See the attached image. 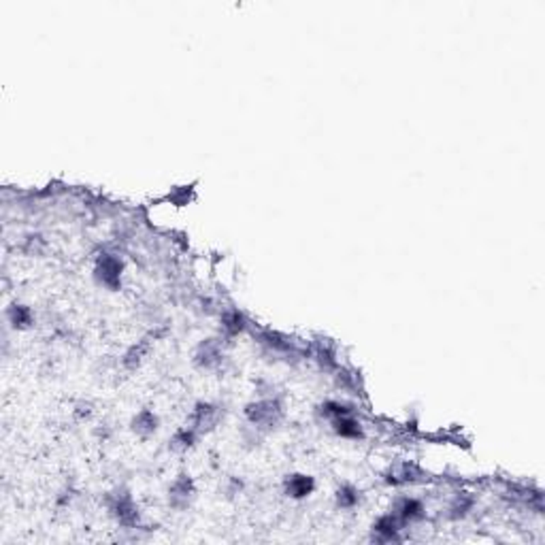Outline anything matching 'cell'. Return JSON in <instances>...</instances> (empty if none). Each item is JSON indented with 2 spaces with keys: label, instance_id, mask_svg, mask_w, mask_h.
I'll return each mask as SVG.
<instances>
[{
  "label": "cell",
  "instance_id": "6da1fadb",
  "mask_svg": "<svg viewBox=\"0 0 545 545\" xmlns=\"http://www.w3.org/2000/svg\"><path fill=\"white\" fill-rule=\"evenodd\" d=\"M245 418L256 430H273L283 420V405L279 399H260L245 407Z\"/></svg>",
  "mask_w": 545,
  "mask_h": 545
},
{
  "label": "cell",
  "instance_id": "7a4b0ae2",
  "mask_svg": "<svg viewBox=\"0 0 545 545\" xmlns=\"http://www.w3.org/2000/svg\"><path fill=\"white\" fill-rule=\"evenodd\" d=\"M107 509H109L111 518H115V522L126 528H134L139 524V507L134 505V499L126 490H117V492L109 494Z\"/></svg>",
  "mask_w": 545,
  "mask_h": 545
},
{
  "label": "cell",
  "instance_id": "3957f363",
  "mask_svg": "<svg viewBox=\"0 0 545 545\" xmlns=\"http://www.w3.org/2000/svg\"><path fill=\"white\" fill-rule=\"evenodd\" d=\"M122 273H124V264L120 258L111 256V254H103L96 260L94 267V279L98 281V286L115 292L122 288Z\"/></svg>",
  "mask_w": 545,
  "mask_h": 545
},
{
  "label": "cell",
  "instance_id": "277c9868",
  "mask_svg": "<svg viewBox=\"0 0 545 545\" xmlns=\"http://www.w3.org/2000/svg\"><path fill=\"white\" fill-rule=\"evenodd\" d=\"M194 496H196V486H194V482H192V477L190 475H186V473H181V475H177V480L171 484V488H169V505L173 507V509H188L190 507V503L194 501Z\"/></svg>",
  "mask_w": 545,
  "mask_h": 545
},
{
  "label": "cell",
  "instance_id": "5b68a950",
  "mask_svg": "<svg viewBox=\"0 0 545 545\" xmlns=\"http://www.w3.org/2000/svg\"><path fill=\"white\" fill-rule=\"evenodd\" d=\"M222 411L217 405L213 403H196L194 411H192V428L203 435V432H211L217 424H219Z\"/></svg>",
  "mask_w": 545,
  "mask_h": 545
},
{
  "label": "cell",
  "instance_id": "8992f818",
  "mask_svg": "<svg viewBox=\"0 0 545 545\" xmlns=\"http://www.w3.org/2000/svg\"><path fill=\"white\" fill-rule=\"evenodd\" d=\"M224 360V352H222V343L219 339H207L196 347L194 354V364L203 371H211L217 368Z\"/></svg>",
  "mask_w": 545,
  "mask_h": 545
},
{
  "label": "cell",
  "instance_id": "52a82bcc",
  "mask_svg": "<svg viewBox=\"0 0 545 545\" xmlns=\"http://www.w3.org/2000/svg\"><path fill=\"white\" fill-rule=\"evenodd\" d=\"M401 528L403 524L399 522V518L395 513H385L381 515L375 524H373V534L371 539L377 543H390V541H399L401 539Z\"/></svg>",
  "mask_w": 545,
  "mask_h": 545
},
{
  "label": "cell",
  "instance_id": "ba28073f",
  "mask_svg": "<svg viewBox=\"0 0 545 545\" xmlns=\"http://www.w3.org/2000/svg\"><path fill=\"white\" fill-rule=\"evenodd\" d=\"M314 490H316V480L304 473H292L283 482V494L290 499H296V501L311 496Z\"/></svg>",
  "mask_w": 545,
  "mask_h": 545
},
{
  "label": "cell",
  "instance_id": "9c48e42d",
  "mask_svg": "<svg viewBox=\"0 0 545 545\" xmlns=\"http://www.w3.org/2000/svg\"><path fill=\"white\" fill-rule=\"evenodd\" d=\"M392 513L399 518V522L405 526V524H413V522H420L424 518V505L418 501V499H411V496H405V499H399L395 503V509Z\"/></svg>",
  "mask_w": 545,
  "mask_h": 545
},
{
  "label": "cell",
  "instance_id": "30bf717a",
  "mask_svg": "<svg viewBox=\"0 0 545 545\" xmlns=\"http://www.w3.org/2000/svg\"><path fill=\"white\" fill-rule=\"evenodd\" d=\"M333 430H335V435L341 437V439H352V441L364 439V428H362V424H360L352 413L333 420Z\"/></svg>",
  "mask_w": 545,
  "mask_h": 545
},
{
  "label": "cell",
  "instance_id": "8fae6325",
  "mask_svg": "<svg viewBox=\"0 0 545 545\" xmlns=\"http://www.w3.org/2000/svg\"><path fill=\"white\" fill-rule=\"evenodd\" d=\"M158 424H160V420H158V416H155L151 409H141V411L132 418L130 428H132L134 435L147 439V437H151L155 430H158Z\"/></svg>",
  "mask_w": 545,
  "mask_h": 545
},
{
  "label": "cell",
  "instance_id": "7c38bea8",
  "mask_svg": "<svg viewBox=\"0 0 545 545\" xmlns=\"http://www.w3.org/2000/svg\"><path fill=\"white\" fill-rule=\"evenodd\" d=\"M422 477L420 469L416 464H409V462H403V464H397L390 469V473H387L385 482L392 484V486H403V484H413Z\"/></svg>",
  "mask_w": 545,
  "mask_h": 545
},
{
  "label": "cell",
  "instance_id": "4fadbf2b",
  "mask_svg": "<svg viewBox=\"0 0 545 545\" xmlns=\"http://www.w3.org/2000/svg\"><path fill=\"white\" fill-rule=\"evenodd\" d=\"M7 318H9V324L15 328V331H28L32 324H34V314L32 309L26 307V304H11L9 311H7Z\"/></svg>",
  "mask_w": 545,
  "mask_h": 545
},
{
  "label": "cell",
  "instance_id": "5bb4252c",
  "mask_svg": "<svg viewBox=\"0 0 545 545\" xmlns=\"http://www.w3.org/2000/svg\"><path fill=\"white\" fill-rule=\"evenodd\" d=\"M248 326V320L245 316L241 314L239 309H228L222 314V331L228 335V337H237L245 331Z\"/></svg>",
  "mask_w": 545,
  "mask_h": 545
},
{
  "label": "cell",
  "instance_id": "9a60e30c",
  "mask_svg": "<svg viewBox=\"0 0 545 545\" xmlns=\"http://www.w3.org/2000/svg\"><path fill=\"white\" fill-rule=\"evenodd\" d=\"M147 352H149V341L147 339H141V341H136L126 354H124V366L128 368V371H136L141 364H143V360H145V356H147Z\"/></svg>",
  "mask_w": 545,
  "mask_h": 545
},
{
  "label": "cell",
  "instance_id": "2e32d148",
  "mask_svg": "<svg viewBox=\"0 0 545 545\" xmlns=\"http://www.w3.org/2000/svg\"><path fill=\"white\" fill-rule=\"evenodd\" d=\"M196 437H198V432H196L192 426L181 428V430H177V432L171 437V449H173V451H188V449L194 447Z\"/></svg>",
  "mask_w": 545,
  "mask_h": 545
},
{
  "label": "cell",
  "instance_id": "e0dca14e",
  "mask_svg": "<svg viewBox=\"0 0 545 545\" xmlns=\"http://www.w3.org/2000/svg\"><path fill=\"white\" fill-rule=\"evenodd\" d=\"M473 505H475V499H473L471 494H466V492L458 494V496L451 501V505H449V518H451V520H462V518H466V515H469V511L473 509Z\"/></svg>",
  "mask_w": 545,
  "mask_h": 545
},
{
  "label": "cell",
  "instance_id": "ac0fdd59",
  "mask_svg": "<svg viewBox=\"0 0 545 545\" xmlns=\"http://www.w3.org/2000/svg\"><path fill=\"white\" fill-rule=\"evenodd\" d=\"M335 503H337L339 509H354V507L360 503V490L354 488V486H350V484H345V486H341V488L337 490Z\"/></svg>",
  "mask_w": 545,
  "mask_h": 545
},
{
  "label": "cell",
  "instance_id": "d6986e66",
  "mask_svg": "<svg viewBox=\"0 0 545 545\" xmlns=\"http://www.w3.org/2000/svg\"><path fill=\"white\" fill-rule=\"evenodd\" d=\"M318 413H320L324 420H331V422H333V420H337V418H341V416L352 413V409H350L347 405L339 403V401H326L324 405H320Z\"/></svg>",
  "mask_w": 545,
  "mask_h": 545
},
{
  "label": "cell",
  "instance_id": "ffe728a7",
  "mask_svg": "<svg viewBox=\"0 0 545 545\" xmlns=\"http://www.w3.org/2000/svg\"><path fill=\"white\" fill-rule=\"evenodd\" d=\"M39 248H41V250L45 248L43 237H39V235H30V237L26 239V252H30V254H39Z\"/></svg>",
  "mask_w": 545,
  "mask_h": 545
},
{
  "label": "cell",
  "instance_id": "44dd1931",
  "mask_svg": "<svg viewBox=\"0 0 545 545\" xmlns=\"http://www.w3.org/2000/svg\"><path fill=\"white\" fill-rule=\"evenodd\" d=\"M77 416H79V420H88L92 416V405L90 403H79L77 405Z\"/></svg>",
  "mask_w": 545,
  "mask_h": 545
}]
</instances>
